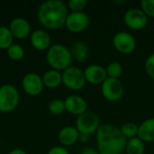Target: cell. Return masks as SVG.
Here are the masks:
<instances>
[{
  "label": "cell",
  "mask_w": 154,
  "mask_h": 154,
  "mask_svg": "<svg viewBox=\"0 0 154 154\" xmlns=\"http://www.w3.org/2000/svg\"><path fill=\"white\" fill-rule=\"evenodd\" d=\"M69 14L68 5L63 1L47 0L39 5L37 18L45 29L54 31L65 25Z\"/></svg>",
  "instance_id": "6da1fadb"
},
{
  "label": "cell",
  "mask_w": 154,
  "mask_h": 154,
  "mask_svg": "<svg viewBox=\"0 0 154 154\" xmlns=\"http://www.w3.org/2000/svg\"><path fill=\"white\" fill-rule=\"evenodd\" d=\"M97 151L99 154H122L125 151L127 139L120 128L111 125H100L97 132Z\"/></svg>",
  "instance_id": "7a4b0ae2"
},
{
  "label": "cell",
  "mask_w": 154,
  "mask_h": 154,
  "mask_svg": "<svg viewBox=\"0 0 154 154\" xmlns=\"http://www.w3.org/2000/svg\"><path fill=\"white\" fill-rule=\"evenodd\" d=\"M46 60L49 66L55 70L64 71L71 66L73 58L70 50L60 43L52 44L46 52Z\"/></svg>",
  "instance_id": "3957f363"
},
{
  "label": "cell",
  "mask_w": 154,
  "mask_h": 154,
  "mask_svg": "<svg viewBox=\"0 0 154 154\" xmlns=\"http://www.w3.org/2000/svg\"><path fill=\"white\" fill-rule=\"evenodd\" d=\"M20 102L18 89L12 84L0 86V112L10 113L15 110Z\"/></svg>",
  "instance_id": "277c9868"
},
{
  "label": "cell",
  "mask_w": 154,
  "mask_h": 154,
  "mask_svg": "<svg viewBox=\"0 0 154 154\" xmlns=\"http://www.w3.org/2000/svg\"><path fill=\"white\" fill-rule=\"evenodd\" d=\"M61 73H62V84L67 88L72 91L81 90L87 83L84 75V70H82L78 67L70 66Z\"/></svg>",
  "instance_id": "5b68a950"
},
{
  "label": "cell",
  "mask_w": 154,
  "mask_h": 154,
  "mask_svg": "<svg viewBox=\"0 0 154 154\" xmlns=\"http://www.w3.org/2000/svg\"><path fill=\"white\" fill-rule=\"evenodd\" d=\"M75 127L80 134L90 136L93 134H97L100 127V119L96 113L87 111L77 117Z\"/></svg>",
  "instance_id": "8992f818"
},
{
  "label": "cell",
  "mask_w": 154,
  "mask_h": 154,
  "mask_svg": "<svg viewBox=\"0 0 154 154\" xmlns=\"http://www.w3.org/2000/svg\"><path fill=\"white\" fill-rule=\"evenodd\" d=\"M101 93L106 100L116 102L123 97L125 88L120 79L107 78L101 84Z\"/></svg>",
  "instance_id": "52a82bcc"
},
{
  "label": "cell",
  "mask_w": 154,
  "mask_h": 154,
  "mask_svg": "<svg viewBox=\"0 0 154 154\" xmlns=\"http://www.w3.org/2000/svg\"><path fill=\"white\" fill-rule=\"evenodd\" d=\"M113 45L120 53L130 54L134 52L136 48V41L130 32L121 31L114 35Z\"/></svg>",
  "instance_id": "ba28073f"
},
{
  "label": "cell",
  "mask_w": 154,
  "mask_h": 154,
  "mask_svg": "<svg viewBox=\"0 0 154 154\" xmlns=\"http://www.w3.org/2000/svg\"><path fill=\"white\" fill-rule=\"evenodd\" d=\"M22 88L29 96H39L44 88L42 78L35 72H28L22 79Z\"/></svg>",
  "instance_id": "9c48e42d"
},
{
  "label": "cell",
  "mask_w": 154,
  "mask_h": 154,
  "mask_svg": "<svg viewBox=\"0 0 154 154\" xmlns=\"http://www.w3.org/2000/svg\"><path fill=\"white\" fill-rule=\"evenodd\" d=\"M125 24L134 31L143 29L148 23V17L140 8H131L124 15Z\"/></svg>",
  "instance_id": "30bf717a"
},
{
  "label": "cell",
  "mask_w": 154,
  "mask_h": 154,
  "mask_svg": "<svg viewBox=\"0 0 154 154\" xmlns=\"http://www.w3.org/2000/svg\"><path fill=\"white\" fill-rule=\"evenodd\" d=\"M89 16L85 12L69 13L65 23L66 28L74 33H79L85 31L89 25Z\"/></svg>",
  "instance_id": "8fae6325"
},
{
  "label": "cell",
  "mask_w": 154,
  "mask_h": 154,
  "mask_svg": "<svg viewBox=\"0 0 154 154\" xmlns=\"http://www.w3.org/2000/svg\"><path fill=\"white\" fill-rule=\"evenodd\" d=\"M8 28L10 29L14 38L18 40H24L30 37L32 33V27L28 20L23 17H14L10 21Z\"/></svg>",
  "instance_id": "7c38bea8"
},
{
  "label": "cell",
  "mask_w": 154,
  "mask_h": 154,
  "mask_svg": "<svg viewBox=\"0 0 154 154\" xmlns=\"http://www.w3.org/2000/svg\"><path fill=\"white\" fill-rule=\"evenodd\" d=\"M66 111L73 116H80L88 111V103L82 97L79 95L68 96L65 100Z\"/></svg>",
  "instance_id": "4fadbf2b"
},
{
  "label": "cell",
  "mask_w": 154,
  "mask_h": 154,
  "mask_svg": "<svg viewBox=\"0 0 154 154\" xmlns=\"http://www.w3.org/2000/svg\"><path fill=\"white\" fill-rule=\"evenodd\" d=\"M84 75L86 81L93 85H101L107 79L106 68L98 64H91L88 66L84 69Z\"/></svg>",
  "instance_id": "5bb4252c"
},
{
  "label": "cell",
  "mask_w": 154,
  "mask_h": 154,
  "mask_svg": "<svg viewBox=\"0 0 154 154\" xmlns=\"http://www.w3.org/2000/svg\"><path fill=\"white\" fill-rule=\"evenodd\" d=\"M30 42L33 49L37 51H48L51 46L50 34L44 30H35L30 35Z\"/></svg>",
  "instance_id": "9a60e30c"
},
{
  "label": "cell",
  "mask_w": 154,
  "mask_h": 154,
  "mask_svg": "<svg viewBox=\"0 0 154 154\" xmlns=\"http://www.w3.org/2000/svg\"><path fill=\"white\" fill-rule=\"evenodd\" d=\"M80 134L75 126L67 125L62 127L58 133V141L64 147H69L74 145L79 138Z\"/></svg>",
  "instance_id": "2e32d148"
},
{
  "label": "cell",
  "mask_w": 154,
  "mask_h": 154,
  "mask_svg": "<svg viewBox=\"0 0 154 154\" xmlns=\"http://www.w3.org/2000/svg\"><path fill=\"white\" fill-rule=\"evenodd\" d=\"M137 137L143 143L154 142V117L144 120L139 125Z\"/></svg>",
  "instance_id": "e0dca14e"
},
{
  "label": "cell",
  "mask_w": 154,
  "mask_h": 154,
  "mask_svg": "<svg viewBox=\"0 0 154 154\" xmlns=\"http://www.w3.org/2000/svg\"><path fill=\"white\" fill-rule=\"evenodd\" d=\"M42 78L44 87L51 89L57 88L62 84V73L52 69L45 71Z\"/></svg>",
  "instance_id": "ac0fdd59"
},
{
  "label": "cell",
  "mask_w": 154,
  "mask_h": 154,
  "mask_svg": "<svg viewBox=\"0 0 154 154\" xmlns=\"http://www.w3.org/2000/svg\"><path fill=\"white\" fill-rule=\"evenodd\" d=\"M72 58L75 59L79 62H84L87 60L88 57V47L83 42H76L70 50Z\"/></svg>",
  "instance_id": "d6986e66"
},
{
  "label": "cell",
  "mask_w": 154,
  "mask_h": 154,
  "mask_svg": "<svg viewBox=\"0 0 154 154\" xmlns=\"http://www.w3.org/2000/svg\"><path fill=\"white\" fill-rule=\"evenodd\" d=\"M126 154H144L145 145L144 143L138 137L129 139L125 147Z\"/></svg>",
  "instance_id": "ffe728a7"
},
{
  "label": "cell",
  "mask_w": 154,
  "mask_h": 154,
  "mask_svg": "<svg viewBox=\"0 0 154 154\" xmlns=\"http://www.w3.org/2000/svg\"><path fill=\"white\" fill-rule=\"evenodd\" d=\"M14 36L6 26H0V49L7 50L14 43Z\"/></svg>",
  "instance_id": "44dd1931"
},
{
  "label": "cell",
  "mask_w": 154,
  "mask_h": 154,
  "mask_svg": "<svg viewBox=\"0 0 154 154\" xmlns=\"http://www.w3.org/2000/svg\"><path fill=\"white\" fill-rule=\"evenodd\" d=\"M106 70L107 78L119 79V78L123 74L124 68H123V66H122V64L120 62L112 61V62L108 63V65L106 68Z\"/></svg>",
  "instance_id": "7402d4cb"
},
{
  "label": "cell",
  "mask_w": 154,
  "mask_h": 154,
  "mask_svg": "<svg viewBox=\"0 0 154 154\" xmlns=\"http://www.w3.org/2000/svg\"><path fill=\"white\" fill-rule=\"evenodd\" d=\"M48 110L51 114L54 116H60L66 111L65 102L62 99L55 98L52 99L48 105Z\"/></svg>",
  "instance_id": "603a6c76"
},
{
  "label": "cell",
  "mask_w": 154,
  "mask_h": 154,
  "mask_svg": "<svg viewBox=\"0 0 154 154\" xmlns=\"http://www.w3.org/2000/svg\"><path fill=\"white\" fill-rule=\"evenodd\" d=\"M138 128L139 126L137 125H135L134 123H131V122H127L125 123L121 127H120V131L122 133V134L127 139H132L134 137H137L138 135Z\"/></svg>",
  "instance_id": "cb8c5ba5"
},
{
  "label": "cell",
  "mask_w": 154,
  "mask_h": 154,
  "mask_svg": "<svg viewBox=\"0 0 154 154\" xmlns=\"http://www.w3.org/2000/svg\"><path fill=\"white\" fill-rule=\"evenodd\" d=\"M6 53L12 60L18 61V60H21L24 57V49L19 44L13 43L6 50Z\"/></svg>",
  "instance_id": "d4e9b609"
},
{
  "label": "cell",
  "mask_w": 154,
  "mask_h": 154,
  "mask_svg": "<svg viewBox=\"0 0 154 154\" xmlns=\"http://www.w3.org/2000/svg\"><path fill=\"white\" fill-rule=\"evenodd\" d=\"M87 4H88L87 0H69L68 2V8L72 13L84 12Z\"/></svg>",
  "instance_id": "484cf974"
},
{
  "label": "cell",
  "mask_w": 154,
  "mask_h": 154,
  "mask_svg": "<svg viewBox=\"0 0 154 154\" xmlns=\"http://www.w3.org/2000/svg\"><path fill=\"white\" fill-rule=\"evenodd\" d=\"M141 9L148 18H154V0L141 1Z\"/></svg>",
  "instance_id": "4316f807"
},
{
  "label": "cell",
  "mask_w": 154,
  "mask_h": 154,
  "mask_svg": "<svg viewBox=\"0 0 154 154\" xmlns=\"http://www.w3.org/2000/svg\"><path fill=\"white\" fill-rule=\"evenodd\" d=\"M145 71L148 76L154 79V53L151 54L145 60L144 64Z\"/></svg>",
  "instance_id": "83f0119b"
},
{
  "label": "cell",
  "mask_w": 154,
  "mask_h": 154,
  "mask_svg": "<svg viewBox=\"0 0 154 154\" xmlns=\"http://www.w3.org/2000/svg\"><path fill=\"white\" fill-rule=\"evenodd\" d=\"M47 154H69V152L66 147L61 146V145H58V146L51 147L48 151Z\"/></svg>",
  "instance_id": "f1b7e54d"
},
{
  "label": "cell",
  "mask_w": 154,
  "mask_h": 154,
  "mask_svg": "<svg viewBox=\"0 0 154 154\" xmlns=\"http://www.w3.org/2000/svg\"><path fill=\"white\" fill-rule=\"evenodd\" d=\"M81 154H99V152L93 147H86L81 152Z\"/></svg>",
  "instance_id": "f546056e"
},
{
  "label": "cell",
  "mask_w": 154,
  "mask_h": 154,
  "mask_svg": "<svg viewBox=\"0 0 154 154\" xmlns=\"http://www.w3.org/2000/svg\"><path fill=\"white\" fill-rule=\"evenodd\" d=\"M79 141L82 143H87L88 141H89V135H87V134H80L79 135Z\"/></svg>",
  "instance_id": "4dcf8cb0"
},
{
  "label": "cell",
  "mask_w": 154,
  "mask_h": 154,
  "mask_svg": "<svg viewBox=\"0 0 154 154\" xmlns=\"http://www.w3.org/2000/svg\"><path fill=\"white\" fill-rule=\"evenodd\" d=\"M8 154H27V152H25V151H23V150H22V149H14V150H12V151H10Z\"/></svg>",
  "instance_id": "1f68e13d"
},
{
  "label": "cell",
  "mask_w": 154,
  "mask_h": 154,
  "mask_svg": "<svg viewBox=\"0 0 154 154\" xmlns=\"http://www.w3.org/2000/svg\"><path fill=\"white\" fill-rule=\"evenodd\" d=\"M0 148H1V142H0Z\"/></svg>",
  "instance_id": "d6a6232c"
},
{
  "label": "cell",
  "mask_w": 154,
  "mask_h": 154,
  "mask_svg": "<svg viewBox=\"0 0 154 154\" xmlns=\"http://www.w3.org/2000/svg\"><path fill=\"white\" fill-rule=\"evenodd\" d=\"M153 143H154V142H153Z\"/></svg>",
  "instance_id": "836d02e7"
}]
</instances>
